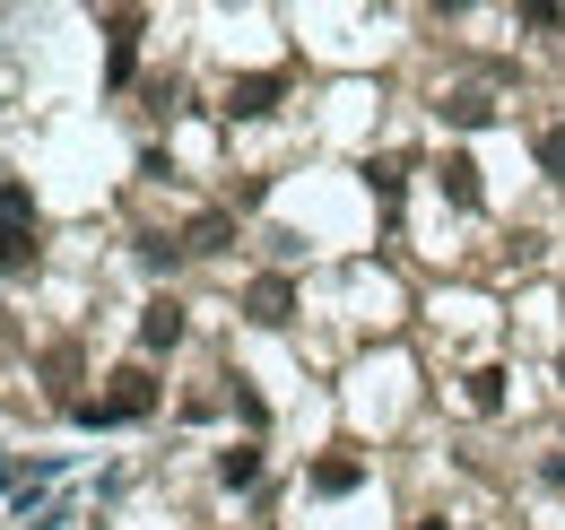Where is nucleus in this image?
I'll return each mask as SVG.
<instances>
[{"mask_svg": "<svg viewBox=\"0 0 565 530\" xmlns=\"http://www.w3.org/2000/svg\"><path fill=\"white\" fill-rule=\"evenodd\" d=\"M26 262H35V209L0 174V269H26Z\"/></svg>", "mask_w": 565, "mask_h": 530, "instance_id": "nucleus-1", "label": "nucleus"}, {"mask_svg": "<svg viewBox=\"0 0 565 530\" xmlns=\"http://www.w3.org/2000/svg\"><path fill=\"white\" fill-rule=\"evenodd\" d=\"M148 409H157V383H148V365H122L105 400H78V417H96V426H105V417H148Z\"/></svg>", "mask_w": 565, "mask_h": 530, "instance_id": "nucleus-2", "label": "nucleus"}, {"mask_svg": "<svg viewBox=\"0 0 565 530\" xmlns=\"http://www.w3.org/2000/svg\"><path fill=\"white\" fill-rule=\"evenodd\" d=\"M244 314H253V322H270V331H279L287 314H296V287H287V278H253V287H244Z\"/></svg>", "mask_w": 565, "mask_h": 530, "instance_id": "nucleus-3", "label": "nucleus"}, {"mask_svg": "<svg viewBox=\"0 0 565 530\" xmlns=\"http://www.w3.org/2000/svg\"><path fill=\"white\" fill-rule=\"evenodd\" d=\"M174 339H183V305H174V296H157V305L140 314V348H174Z\"/></svg>", "mask_w": 565, "mask_h": 530, "instance_id": "nucleus-4", "label": "nucleus"}, {"mask_svg": "<svg viewBox=\"0 0 565 530\" xmlns=\"http://www.w3.org/2000/svg\"><path fill=\"white\" fill-rule=\"evenodd\" d=\"M226 244H235V218H226V209H201L192 235H183V253H226Z\"/></svg>", "mask_w": 565, "mask_h": 530, "instance_id": "nucleus-5", "label": "nucleus"}, {"mask_svg": "<svg viewBox=\"0 0 565 530\" xmlns=\"http://www.w3.org/2000/svg\"><path fill=\"white\" fill-rule=\"evenodd\" d=\"M279 87H287V78H235V87H226V114H270Z\"/></svg>", "mask_w": 565, "mask_h": 530, "instance_id": "nucleus-6", "label": "nucleus"}, {"mask_svg": "<svg viewBox=\"0 0 565 530\" xmlns=\"http://www.w3.org/2000/svg\"><path fill=\"white\" fill-rule=\"evenodd\" d=\"M488 114H495V96H488V87H452V96H444V123H461V131H479Z\"/></svg>", "mask_w": 565, "mask_h": 530, "instance_id": "nucleus-7", "label": "nucleus"}, {"mask_svg": "<svg viewBox=\"0 0 565 530\" xmlns=\"http://www.w3.org/2000/svg\"><path fill=\"white\" fill-rule=\"evenodd\" d=\"M435 174H444V192L461 200V209H479V157H461V148H452V157H444Z\"/></svg>", "mask_w": 565, "mask_h": 530, "instance_id": "nucleus-8", "label": "nucleus"}, {"mask_svg": "<svg viewBox=\"0 0 565 530\" xmlns=\"http://www.w3.org/2000/svg\"><path fill=\"white\" fill-rule=\"evenodd\" d=\"M356 478H365V462H349V453H331V462H313V496H349Z\"/></svg>", "mask_w": 565, "mask_h": 530, "instance_id": "nucleus-9", "label": "nucleus"}, {"mask_svg": "<svg viewBox=\"0 0 565 530\" xmlns=\"http://www.w3.org/2000/svg\"><path fill=\"white\" fill-rule=\"evenodd\" d=\"M217 478H226V487H253V478H262V453H253V444H235V453L217 462Z\"/></svg>", "mask_w": 565, "mask_h": 530, "instance_id": "nucleus-10", "label": "nucleus"}, {"mask_svg": "<svg viewBox=\"0 0 565 530\" xmlns=\"http://www.w3.org/2000/svg\"><path fill=\"white\" fill-rule=\"evenodd\" d=\"M540 166H548V183H565V123L540 131Z\"/></svg>", "mask_w": 565, "mask_h": 530, "instance_id": "nucleus-11", "label": "nucleus"}, {"mask_svg": "<svg viewBox=\"0 0 565 530\" xmlns=\"http://www.w3.org/2000/svg\"><path fill=\"white\" fill-rule=\"evenodd\" d=\"M504 400V374H470V409H495Z\"/></svg>", "mask_w": 565, "mask_h": 530, "instance_id": "nucleus-12", "label": "nucleus"}]
</instances>
